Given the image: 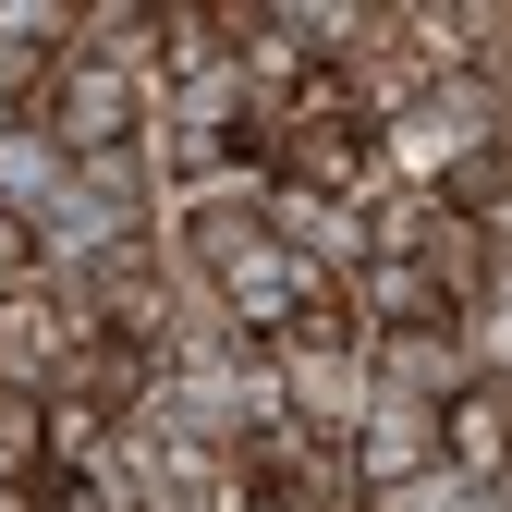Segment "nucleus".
<instances>
[{"label":"nucleus","mask_w":512,"mask_h":512,"mask_svg":"<svg viewBox=\"0 0 512 512\" xmlns=\"http://www.w3.org/2000/svg\"><path fill=\"white\" fill-rule=\"evenodd\" d=\"M427 464H439V403H403V391H378V403L354 415V439H342V488H354V500L403 488V476H427Z\"/></svg>","instance_id":"obj_4"},{"label":"nucleus","mask_w":512,"mask_h":512,"mask_svg":"<svg viewBox=\"0 0 512 512\" xmlns=\"http://www.w3.org/2000/svg\"><path fill=\"white\" fill-rule=\"evenodd\" d=\"M37 476H49V427L25 391H0V488H37Z\"/></svg>","instance_id":"obj_8"},{"label":"nucleus","mask_w":512,"mask_h":512,"mask_svg":"<svg viewBox=\"0 0 512 512\" xmlns=\"http://www.w3.org/2000/svg\"><path fill=\"white\" fill-rule=\"evenodd\" d=\"M61 183H74V159H61L37 122H0V220H37Z\"/></svg>","instance_id":"obj_6"},{"label":"nucleus","mask_w":512,"mask_h":512,"mask_svg":"<svg viewBox=\"0 0 512 512\" xmlns=\"http://www.w3.org/2000/svg\"><path fill=\"white\" fill-rule=\"evenodd\" d=\"M256 232H269V244L293 256L317 293H342V281L366 269V208H354V196H305V183H269V196H256Z\"/></svg>","instance_id":"obj_3"},{"label":"nucleus","mask_w":512,"mask_h":512,"mask_svg":"<svg viewBox=\"0 0 512 512\" xmlns=\"http://www.w3.org/2000/svg\"><path fill=\"white\" fill-rule=\"evenodd\" d=\"M452 354H464V378H512V293H464L452 305Z\"/></svg>","instance_id":"obj_7"},{"label":"nucleus","mask_w":512,"mask_h":512,"mask_svg":"<svg viewBox=\"0 0 512 512\" xmlns=\"http://www.w3.org/2000/svg\"><path fill=\"white\" fill-rule=\"evenodd\" d=\"M25 512H110V500H98L86 476H37V488H25Z\"/></svg>","instance_id":"obj_9"},{"label":"nucleus","mask_w":512,"mask_h":512,"mask_svg":"<svg viewBox=\"0 0 512 512\" xmlns=\"http://www.w3.org/2000/svg\"><path fill=\"white\" fill-rule=\"evenodd\" d=\"M13 281H37V232H25V220H0V293H13Z\"/></svg>","instance_id":"obj_10"},{"label":"nucleus","mask_w":512,"mask_h":512,"mask_svg":"<svg viewBox=\"0 0 512 512\" xmlns=\"http://www.w3.org/2000/svg\"><path fill=\"white\" fill-rule=\"evenodd\" d=\"M269 391H281V415L305 427V439H354V415L378 403V366H366V342L342 330V305H317L305 330H281L269 342Z\"/></svg>","instance_id":"obj_1"},{"label":"nucleus","mask_w":512,"mask_h":512,"mask_svg":"<svg viewBox=\"0 0 512 512\" xmlns=\"http://www.w3.org/2000/svg\"><path fill=\"white\" fill-rule=\"evenodd\" d=\"M37 135L61 159H110V147H147V74H110V61H49L37 86Z\"/></svg>","instance_id":"obj_2"},{"label":"nucleus","mask_w":512,"mask_h":512,"mask_svg":"<svg viewBox=\"0 0 512 512\" xmlns=\"http://www.w3.org/2000/svg\"><path fill=\"white\" fill-rule=\"evenodd\" d=\"M439 464L464 488H500V464H512V378H476V391L439 403Z\"/></svg>","instance_id":"obj_5"}]
</instances>
